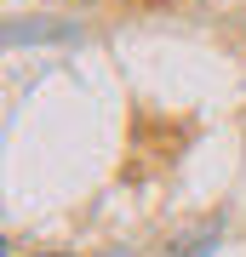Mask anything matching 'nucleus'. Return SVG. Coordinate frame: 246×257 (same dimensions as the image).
Masks as SVG:
<instances>
[{"mask_svg":"<svg viewBox=\"0 0 246 257\" xmlns=\"http://www.w3.org/2000/svg\"><path fill=\"white\" fill-rule=\"evenodd\" d=\"M212 246H218V223H201V229H195V234H183L166 257H212Z\"/></svg>","mask_w":246,"mask_h":257,"instance_id":"nucleus-1","label":"nucleus"},{"mask_svg":"<svg viewBox=\"0 0 246 257\" xmlns=\"http://www.w3.org/2000/svg\"><path fill=\"white\" fill-rule=\"evenodd\" d=\"M35 257H74V251H35Z\"/></svg>","mask_w":246,"mask_h":257,"instance_id":"nucleus-2","label":"nucleus"}]
</instances>
